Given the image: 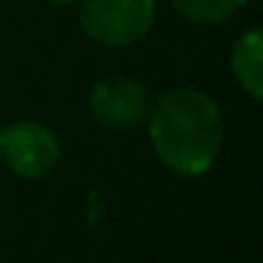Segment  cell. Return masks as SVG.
I'll return each instance as SVG.
<instances>
[{"mask_svg":"<svg viewBox=\"0 0 263 263\" xmlns=\"http://www.w3.org/2000/svg\"><path fill=\"white\" fill-rule=\"evenodd\" d=\"M149 143L158 161L180 177H201L223 146V111L204 90H164L149 108Z\"/></svg>","mask_w":263,"mask_h":263,"instance_id":"6da1fadb","label":"cell"},{"mask_svg":"<svg viewBox=\"0 0 263 263\" xmlns=\"http://www.w3.org/2000/svg\"><path fill=\"white\" fill-rule=\"evenodd\" d=\"M81 28L102 47H134L149 37L158 19L155 0H78Z\"/></svg>","mask_w":263,"mask_h":263,"instance_id":"7a4b0ae2","label":"cell"},{"mask_svg":"<svg viewBox=\"0 0 263 263\" xmlns=\"http://www.w3.org/2000/svg\"><path fill=\"white\" fill-rule=\"evenodd\" d=\"M59 137L41 121H13L0 127V161L22 180L47 177L59 161Z\"/></svg>","mask_w":263,"mask_h":263,"instance_id":"3957f363","label":"cell"},{"mask_svg":"<svg viewBox=\"0 0 263 263\" xmlns=\"http://www.w3.org/2000/svg\"><path fill=\"white\" fill-rule=\"evenodd\" d=\"M87 108L102 127L134 130V127L146 124L152 99H149V90L140 81L124 78V74H108V78H99L90 87Z\"/></svg>","mask_w":263,"mask_h":263,"instance_id":"277c9868","label":"cell"},{"mask_svg":"<svg viewBox=\"0 0 263 263\" xmlns=\"http://www.w3.org/2000/svg\"><path fill=\"white\" fill-rule=\"evenodd\" d=\"M229 71L251 99L263 96V31L260 28H248L245 34H238L229 53Z\"/></svg>","mask_w":263,"mask_h":263,"instance_id":"5b68a950","label":"cell"},{"mask_svg":"<svg viewBox=\"0 0 263 263\" xmlns=\"http://www.w3.org/2000/svg\"><path fill=\"white\" fill-rule=\"evenodd\" d=\"M248 0H171V7L195 25H220L232 19Z\"/></svg>","mask_w":263,"mask_h":263,"instance_id":"8992f818","label":"cell"},{"mask_svg":"<svg viewBox=\"0 0 263 263\" xmlns=\"http://www.w3.org/2000/svg\"><path fill=\"white\" fill-rule=\"evenodd\" d=\"M44 4H50V7H68V4H78V0H44Z\"/></svg>","mask_w":263,"mask_h":263,"instance_id":"52a82bcc","label":"cell"}]
</instances>
